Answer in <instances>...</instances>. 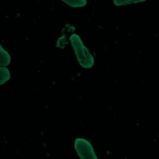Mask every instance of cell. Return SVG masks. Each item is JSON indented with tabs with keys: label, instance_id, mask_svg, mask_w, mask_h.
Instances as JSON below:
<instances>
[{
	"label": "cell",
	"instance_id": "1",
	"mask_svg": "<svg viewBox=\"0 0 159 159\" xmlns=\"http://www.w3.org/2000/svg\"><path fill=\"white\" fill-rule=\"evenodd\" d=\"M70 41L80 65L84 68H91L94 64V57L88 48L84 46L80 37L73 34L70 36Z\"/></svg>",
	"mask_w": 159,
	"mask_h": 159
},
{
	"label": "cell",
	"instance_id": "2",
	"mask_svg": "<svg viewBox=\"0 0 159 159\" xmlns=\"http://www.w3.org/2000/svg\"><path fill=\"white\" fill-rule=\"evenodd\" d=\"M75 149L80 159H98L91 143L83 138H77L74 142Z\"/></svg>",
	"mask_w": 159,
	"mask_h": 159
},
{
	"label": "cell",
	"instance_id": "5",
	"mask_svg": "<svg viewBox=\"0 0 159 159\" xmlns=\"http://www.w3.org/2000/svg\"><path fill=\"white\" fill-rule=\"evenodd\" d=\"M71 7H83L87 4L86 0H60Z\"/></svg>",
	"mask_w": 159,
	"mask_h": 159
},
{
	"label": "cell",
	"instance_id": "6",
	"mask_svg": "<svg viewBox=\"0 0 159 159\" xmlns=\"http://www.w3.org/2000/svg\"><path fill=\"white\" fill-rule=\"evenodd\" d=\"M146 0H114V3L117 6H125L130 4L143 2Z\"/></svg>",
	"mask_w": 159,
	"mask_h": 159
},
{
	"label": "cell",
	"instance_id": "4",
	"mask_svg": "<svg viewBox=\"0 0 159 159\" xmlns=\"http://www.w3.org/2000/svg\"><path fill=\"white\" fill-rule=\"evenodd\" d=\"M11 78L10 71L5 66H0V85L6 83Z\"/></svg>",
	"mask_w": 159,
	"mask_h": 159
},
{
	"label": "cell",
	"instance_id": "3",
	"mask_svg": "<svg viewBox=\"0 0 159 159\" xmlns=\"http://www.w3.org/2000/svg\"><path fill=\"white\" fill-rule=\"evenodd\" d=\"M11 61V55L0 44V66H8Z\"/></svg>",
	"mask_w": 159,
	"mask_h": 159
}]
</instances>
